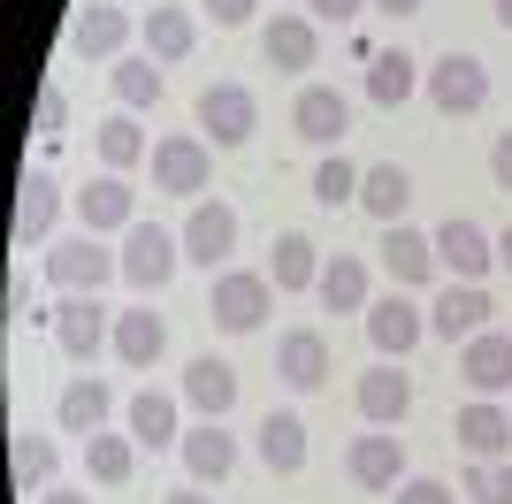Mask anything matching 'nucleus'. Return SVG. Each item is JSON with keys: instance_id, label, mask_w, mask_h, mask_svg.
Returning <instances> with one entry per match:
<instances>
[{"instance_id": "obj_7", "label": "nucleus", "mask_w": 512, "mask_h": 504, "mask_svg": "<svg viewBox=\"0 0 512 504\" xmlns=\"http://www.w3.org/2000/svg\"><path fill=\"white\" fill-rule=\"evenodd\" d=\"M214 176V146L199 138V130H176V138H161L153 146V191H176V199H199Z\"/></svg>"}, {"instance_id": "obj_34", "label": "nucleus", "mask_w": 512, "mask_h": 504, "mask_svg": "<svg viewBox=\"0 0 512 504\" xmlns=\"http://www.w3.org/2000/svg\"><path fill=\"white\" fill-rule=\"evenodd\" d=\"M85 466H92V482L100 489H123L130 474H138V436H115V428H100V436H85Z\"/></svg>"}, {"instance_id": "obj_1", "label": "nucleus", "mask_w": 512, "mask_h": 504, "mask_svg": "<svg viewBox=\"0 0 512 504\" xmlns=\"http://www.w3.org/2000/svg\"><path fill=\"white\" fill-rule=\"evenodd\" d=\"M268 314H276V283H268V275H253V268H222V275H214L207 321L222 336H253Z\"/></svg>"}, {"instance_id": "obj_36", "label": "nucleus", "mask_w": 512, "mask_h": 504, "mask_svg": "<svg viewBox=\"0 0 512 504\" xmlns=\"http://www.w3.org/2000/svg\"><path fill=\"white\" fill-rule=\"evenodd\" d=\"M115 100H123L130 115L153 107L161 100V62H153V54H123V62H115Z\"/></svg>"}, {"instance_id": "obj_44", "label": "nucleus", "mask_w": 512, "mask_h": 504, "mask_svg": "<svg viewBox=\"0 0 512 504\" xmlns=\"http://www.w3.org/2000/svg\"><path fill=\"white\" fill-rule=\"evenodd\" d=\"M360 8H367V0H306V16H314V23H352Z\"/></svg>"}, {"instance_id": "obj_41", "label": "nucleus", "mask_w": 512, "mask_h": 504, "mask_svg": "<svg viewBox=\"0 0 512 504\" xmlns=\"http://www.w3.org/2000/svg\"><path fill=\"white\" fill-rule=\"evenodd\" d=\"M390 504H451V482H436V474H406Z\"/></svg>"}, {"instance_id": "obj_11", "label": "nucleus", "mask_w": 512, "mask_h": 504, "mask_svg": "<svg viewBox=\"0 0 512 504\" xmlns=\"http://www.w3.org/2000/svg\"><path fill=\"white\" fill-rule=\"evenodd\" d=\"M291 130H299L306 146H344V130H352V100H344L337 84H306L299 100H291Z\"/></svg>"}, {"instance_id": "obj_37", "label": "nucleus", "mask_w": 512, "mask_h": 504, "mask_svg": "<svg viewBox=\"0 0 512 504\" xmlns=\"http://www.w3.org/2000/svg\"><path fill=\"white\" fill-rule=\"evenodd\" d=\"M459 497H474V504H512V459H467Z\"/></svg>"}, {"instance_id": "obj_31", "label": "nucleus", "mask_w": 512, "mask_h": 504, "mask_svg": "<svg viewBox=\"0 0 512 504\" xmlns=\"http://www.w3.org/2000/svg\"><path fill=\"white\" fill-rule=\"evenodd\" d=\"M314 298L329 306V314H367V260H360V252H337V260H321Z\"/></svg>"}, {"instance_id": "obj_26", "label": "nucleus", "mask_w": 512, "mask_h": 504, "mask_svg": "<svg viewBox=\"0 0 512 504\" xmlns=\"http://www.w3.org/2000/svg\"><path fill=\"white\" fill-rule=\"evenodd\" d=\"M344 474L360 489H398L406 482V443L398 436H360L352 451H344Z\"/></svg>"}, {"instance_id": "obj_39", "label": "nucleus", "mask_w": 512, "mask_h": 504, "mask_svg": "<svg viewBox=\"0 0 512 504\" xmlns=\"http://www.w3.org/2000/svg\"><path fill=\"white\" fill-rule=\"evenodd\" d=\"M314 199L321 207H360V168L344 161V153H329V161L314 168Z\"/></svg>"}, {"instance_id": "obj_35", "label": "nucleus", "mask_w": 512, "mask_h": 504, "mask_svg": "<svg viewBox=\"0 0 512 504\" xmlns=\"http://www.w3.org/2000/svg\"><path fill=\"white\" fill-rule=\"evenodd\" d=\"M92 146H100V168H107V176H130V168L146 161V130H138V115L123 107V115H107V123H100V138H92Z\"/></svg>"}, {"instance_id": "obj_33", "label": "nucleus", "mask_w": 512, "mask_h": 504, "mask_svg": "<svg viewBox=\"0 0 512 504\" xmlns=\"http://www.w3.org/2000/svg\"><path fill=\"white\" fill-rule=\"evenodd\" d=\"M421 77H428V69L413 62V54H398V46H390V54H375V62H367V100H375V107H406L413 92H421Z\"/></svg>"}, {"instance_id": "obj_17", "label": "nucleus", "mask_w": 512, "mask_h": 504, "mask_svg": "<svg viewBox=\"0 0 512 504\" xmlns=\"http://www.w3.org/2000/svg\"><path fill=\"white\" fill-rule=\"evenodd\" d=\"M130 46V16L115 0H92L69 16V54H85V62H107V54H123Z\"/></svg>"}, {"instance_id": "obj_2", "label": "nucleus", "mask_w": 512, "mask_h": 504, "mask_svg": "<svg viewBox=\"0 0 512 504\" xmlns=\"http://www.w3.org/2000/svg\"><path fill=\"white\" fill-rule=\"evenodd\" d=\"M115 252H123V283L130 291H169V275L184 268V237H169L161 222H130Z\"/></svg>"}, {"instance_id": "obj_49", "label": "nucleus", "mask_w": 512, "mask_h": 504, "mask_svg": "<svg viewBox=\"0 0 512 504\" xmlns=\"http://www.w3.org/2000/svg\"><path fill=\"white\" fill-rule=\"evenodd\" d=\"M169 504H214V497H199V489H176V497Z\"/></svg>"}, {"instance_id": "obj_24", "label": "nucleus", "mask_w": 512, "mask_h": 504, "mask_svg": "<svg viewBox=\"0 0 512 504\" xmlns=\"http://www.w3.org/2000/svg\"><path fill=\"white\" fill-rule=\"evenodd\" d=\"M383 268H390V283H398V291H421L428 275H436V237H428V230H406V222H390Z\"/></svg>"}, {"instance_id": "obj_48", "label": "nucleus", "mask_w": 512, "mask_h": 504, "mask_svg": "<svg viewBox=\"0 0 512 504\" xmlns=\"http://www.w3.org/2000/svg\"><path fill=\"white\" fill-rule=\"evenodd\" d=\"M497 268H505V275H512V230H505V237H497Z\"/></svg>"}, {"instance_id": "obj_50", "label": "nucleus", "mask_w": 512, "mask_h": 504, "mask_svg": "<svg viewBox=\"0 0 512 504\" xmlns=\"http://www.w3.org/2000/svg\"><path fill=\"white\" fill-rule=\"evenodd\" d=\"M497 23H505V31H512V0H497Z\"/></svg>"}, {"instance_id": "obj_5", "label": "nucleus", "mask_w": 512, "mask_h": 504, "mask_svg": "<svg viewBox=\"0 0 512 504\" xmlns=\"http://www.w3.org/2000/svg\"><path fill=\"white\" fill-rule=\"evenodd\" d=\"M253 130H260V100L245 84H207L199 92V138L207 146L237 153V146H253Z\"/></svg>"}, {"instance_id": "obj_3", "label": "nucleus", "mask_w": 512, "mask_h": 504, "mask_svg": "<svg viewBox=\"0 0 512 504\" xmlns=\"http://www.w3.org/2000/svg\"><path fill=\"white\" fill-rule=\"evenodd\" d=\"M123 275V252H107V237H62V245H46V283L54 291H100Z\"/></svg>"}, {"instance_id": "obj_21", "label": "nucleus", "mask_w": 512, "mask_h": 504, "mask_svg": "<svg viewBox=\"0 0 512 504\" xmlns=\"http://www.w3.org/2000/svg\"><path fill=\"white\" fill-rule=\"evenodd\" d=\"M260 54H268V69H314L321 62V23L314 16H276L268 31H260Z\"/></svg>"}, {"instance_id": "obj_20", "label": "nucleus", "mask_w": 512, "mask_h": 504, "mask_svg": "<svg viewBox=\"0 0 512 504\" xmlns=\"http://www.w3.org/2000/svg\"><path fill=\"white\" fill-rule=\"evenodd\" d=\"M406 413H413V375H398V359H375V367L360 375V420L398 428Z\"/></svg>"}, {"instance_id": "obj_47", "label": "nucleus", "mask_w": 512, "mask_h": 504, "mask_svg": "<svg viewBox=\"0 0 512 504\" xmlns=\"http://www.w3.org/2000/svg\"><path fill=\"white\" fill-rule=\"evenodd\" d=\"M39 504H92V489H46Z\"/></svg>"}, {"instance_id": "obj_8", "label": "nucleus", "mask_w": 512, "mask_h": 504, "mask_svg": "<svg viewBox=\"0 0 512 504\" xmlns=\"http://www.w3.org/2000/svg\"><path fill=\"white\" fill-rule=\"evenodd\" d=\"M184 260H192V268H222V260H230L237 252V207L230 199H192V214H184Z\"/></svg>"}, {"instance_id": "obj_46", "label": "nucleus", "mask_w": 512, "mask_h": 504, "mask_svg": "<svg viewBox=\"0 0 512 504\" xmlns=\"http://www.w3.org/2000/svg\"><path fill=\"white\" fill-rule=\"evenodd\" d=\"M367 8H375V16H421L428 0H367Z\"/></svg>"}, {"instance_id": "obj_18", "label": "nucleus", "mask_w": 512, "mask_h": 504, "mask_svg": "<svg viewBox=\"0 0 512 504\" xmlns=\"http://www.w3.org/2000/svg\"><path fill=\"white\" fill-rule=\"evenodd\" d=\"M176 451H184V474H192L199 489H207V482H230V474H237V436L222 428V420L184 428V443H176Z\"/></svg>"}, {"instance_id": "obj_32", "label": "nucleus", "mask_w": 512, "mask_h": 504, "mask_svg": "<svg viewBox=\"0 0 512 504\" xmlns=\"http://www.w3.org/2000/svg\"><path fill=\"white\" fill-rule=\"evenodd\" d=\"M360 207L375 214V222H406V207H413V176H406L398 161L360 168Z\"/></svg>"}, {"instance_id": "obj_9", "label": "nucleus", "mask_w": 512, "mask_h": 504, "mask_svg": "<svg viewBox=\"0 0 512 504\" xmlns=\"http://www.w3.org/2000/svg\"><path fill=\"white\" fill-rule=\"evenodd\" d=\"M436 237V268L451 275V283H482V275L497 268V237L482 230V222H467V214H451L444 230H428Z\"/></svg>"}, {"instance_id": "obj_14", "label": "nucleus", "mask_w": 512, "mask_h": 504, "mask_svg": "<svg viewBox=\"0 0 512 504\" xmlns=\"http://www.w3.org/2000/svg\"><path fill=\"white\" fill-rule=\"evenodd\" d=\"M459 382H467L474 398H505V390H512V336L505 329L467 336V352H459Z\"/></svg>"}, {"instance_id": "obj_27", "label": "nucleus", "mask_w": 512, "mask_h": 504, "mask_svg": "<svg viewBox=\"0 0 512 504\" xmlns=\"http://www.w3.org/2000/svg\"><path fill=\"white\" fill-rule=\"evenodd\" d=\"M161 352H169V321L153 314V306H130V314H115V359H123V367H138V375H146Z\"/></svg>"}, {"instance_id": "obj_22", "label": "nucleus", "mask_w": 512, "mask_h": 504, "mask_svg": "<svg viewBox=\"0 0 512 504\" xmlns=\"http://www.w3.org/2000/svg\"><path fill=\"white\" fill-rule=\"evenodd\" d=\"M77 214H85V230L92 237H115L138 222V191H130V176H100V184L77 191Z\"/></svg>"}, {"instance_id": "obj_16", "label": "nucleus", "mask_w": 512, "mask_h": 504, "mask_svg": "<svg viewBox=\"0 0 512 504\" xmlns=\"http://www.w3.org/2000/svg\"><path fill=\"white\" fill-rule=\"evenodd\" d=\"M490 291H482V283H451L444 298H436V306H428V336H444V344H467V336H482L490 329Z\"/></svg>"}, {"instance_id": "obj_42", "label": "nucleus", "mask_w": 512, "mask_h": 504, "mask_svg": "<svg viewBox=\"0 0 512 504\" xmlns=\"http://www.w3.org/2000/svg\"><path fill=\"white\" fill-rule=\"evenodd\" d=\"M199 8H207V16L222 23V31H245V23H253V8H260V0H199Z\"/></svg>"}, {"instance_id": "obj_4", "label": "nucleus", "mask_w": 512, "mask_h": 504, "mask_svg": "<svg viewBox=\"0 0 512 504\" xmlns=\"http://www.w3.org/2000/svg\"><path fill=\"white\" fill-rule=\"evenodd\" d=\"M421 92H428V107H436V115H482V107H490V69L451 46L444 62H428Z\"/></svg>"}, {"instance_id": "obj_23", "label": "nucleus", "mask_w": 512, "mask_h": 504, "mask_svg": "<svg viewBox=\"0 0 512 504\" xmlns=\"http://www.w3.org/2000/svg\"><path fill=\"white\" fill-rule=\"evenodd\" d=\"M138 31H146L153 62H192V46H199V16H192V8H176V0H153Z\"/></svg>"}, {"instance_id": "obj_10", "label": "nucleus", "mask_w": 512, "mask_h": 504, "mask_svg": "<svg viewBox=\"0 0 512 504\" xmlns=\"http://www.w3.org/2000/svg\"><path fill=\"white\" fill-rule=\"evenodd\" d=\"M421 336H428V306H413L406 291L367 298V344H375V359H406Z\"/></svg>"}, {"instance_id": "obj_38", "label": "nucleus", "mask_w": 512, "mask_h": 504, "mask_svg": "<svg viewBox=\"0 0 512 504\" xmlns=\"http://www.w3.org/2000/svg\"><path fill=\"white\" fill-rule=\"evenodd\" d=\"M16 489L23 497H31V489H39V497L54 489V443L46 436H16Z\"/></svg>"}, {"instance_id": "obj_15", "label": "nucleus", "mask_w": 512, "mask_h": 504, "mask_svg": "<svg viewBox=\"0 0 512 504\" xmlns=\"http://www.w3.org/2000/svg\"><path fill=\"white\" fill-rule=\"evenodd\" d=\"M176 398L192 405L199 420H230L237 413V367H230V359H214V352H199L192 367H184V390H176Z\"/></svg>"}, {"instance_id": "obj_12", "label": "nucleus", "mask_w": 512, "mask_h": 504, "mask_svg": "<svg viewBox=\"0 0 512 504\" xmlns=\"http://www.w3.org/2000/svg\"><path fill=\"white\" fill-rule=\"evenodd\" d=\"M54 222H62V184H54V176H46V168H31V176H23L16 184V252H31V245H46V237H54Z\"/></svg>"}, {"instance_id": "obj_40", "label": "nucleus", "mask_w": 512, "mask_h": 504, "mask_svg": "<svg viewBox=\"0 0 512 504\" xmlns=\"http://www.w3.org/2000/svg\"><path fill=\"white\" fill-rule=\"evenodd\" d=\"M31 130H39V138H62V130H69V92H62V84H39V107H31Z\"/></svg>"}, {"instance_id": "obj_29", "label": "nucleus", "mask_w": 512, "mask_h": 504, "mask_svg": "<svg viewBox=\"0 0 512 504\" xmlns=\"http://www.w3.org/2000/svg\"><path fill=\"white\" fill-rule=\"evenodd\" d=\"M107 413H115V390H107L100 375H77L62 390V405H54V420H62V436H100Z\"/></svg>"}, {"instance_id": "obj_30", "label": "nucleus", "mask_w": 512, "mask_h": 504, "mask_svg": "<svg viewBox=\"0 0 512 504\" xmlns=\"http://www.w3.org/2000/svg\"><path fill=\"white\" fill-rule=\"evenodd\" d=\"M253 451H260L268 474H299V466H306V420L299 413H268L253 428Z\"/></svg>"}, {"instance_id": "obj_25", "label": "nucleus", "mask_w": 512, "mask_h": 504, "mask_svg": "<svg viewBox=\"0 0 512 504\" xmlns=\"http://www.w3.org/2000/svg\"><path fill=\"white\" fill-rule=\"evenodd\" d=\"M276 375L291 382V390H321V382H329V336H321V329H283Z\"/></svg>"}, {"instance_id": "obj_43", "label": "nucleus", "mask_w": 512, "mask_h": 504, "mask_svg": "<svg viewBox=\"0 0 512 504\" xmlns=\"http://www.w3.org/2000/svg\"><path fill=\"white\" fill-rule=\"evenodd\" d=\"M0 306H8L0 321H31V314H39V306H31V283H23V275H8V291H0Z\"/></svg>"}, {"instance_id": "obj_28", "label": "nucleus", "mask_w": 512, "mask_h": 504, "mask_svg": "<svg viewBox=\"0 0 512 504\" xmlns=\"http://www.w3.org/2000/svg\"><path fill=\"white\" fill-rule=\"evenodd\" d=\"M268 283H276V291H314L321 283V245L306 230H283L276 245H268Z\"/></svg>"}, {"instance_id": "obj_19", "label": "nucleus", "mask_w": 512, "mask_h": 504, "mask_svg": "<svg viewBox=\"0 0 512 504\" xmlns=\"http://www.w3.org/2000/svg\"><path fill=\"white\" fill-rule=\"evenodd\" d=\"M123 428L146 451H169V443H184V398H169V390H138V398L123 405Z\"/></svg>"}, {"instance_id": "obj_45", "label": "nucleus", "mask_w": 512, "mask_h": 504, "mask_svg": "<svg viewBox=\"0 0 512 504\" xmlns=\"http://www.w3.org/2000/svg\"><path fill=\"white\" fill-rule=\"evenodd\" d=\"M490 176H497V191H512V130L490 146Z\"/></svg>"}, {"instance_id": "obj_6", "label": "nucleus", "mask_w": 512, "mask_h": 504, "mask_svg": "<svg viewBox=\"0 0 512 504\" xmlns=\"http://www.w3.org/2000/svg\"><path fill=\"white\" fill-rule=\"evenodd\" d=\"M46 321H54V344H62V359H100L107 344H115V321H107L100 291H69Z\"/></svg>"}, {"instance_id": "obj_13", "label": "nucleus", "mask_w": 512, "mask_h": 504, "mask_svg": "<svg viewBox=\"0 0 512 504\" xmlns=\"http://www.w3.org/2000/svg\"><path fill=\"white\" fill-rule=\"evenodd\" d=\"M451 443H459L467 459H505V451H512V413L497 398L459 405V413H451Z\"/></svg>"}]
</instances>
